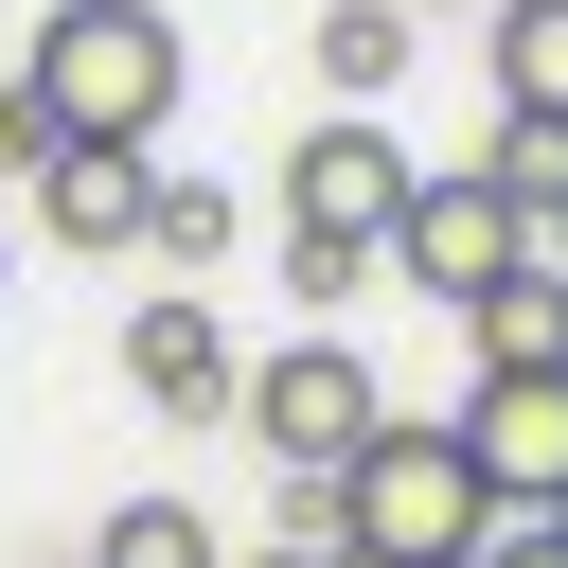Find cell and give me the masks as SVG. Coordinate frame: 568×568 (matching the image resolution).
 <instances>
[{"label": "cell", "mask_w": 568, "mask_h": 568, "mask_svg": "<svg viewBox=\"0 0 568 568\" xmlns=\"http://www.w3.org/2000/svg\"><path fill=\"white\" fill-rule=\"evenodd\" d=\"M462 355H479V373H497V355H568V266H550V248L497 266V284L462 302Z\"/></svg>", "instance_id": "30bf717a"}, {"label": "cell", "mask_w": 568, "mask_h": 568, "mask_svg": "<svg viewBox=\"0 0 568 568\" xmlns=\"http://www.w3.org/2000/svg\"><path fill=\"white\" fill-rule=\"evenodd\" d=\"M444 426L479 444L497 515H550V497H568V355H497V373H462Z\"/></svg>", "instance_id": "5b68a950"}, {"label": "cell", "mask_w": 568, "mask_h": 568, "mask_svg": "<svg viewBox=\"0 0 568 568\" xmlns=\"http://www.w3.org/2000/svg\"><path fill=\"white\" fill-rule=\"evenodd\" d=\"M550 532H568V497H550Z\"/></svg>", "instance_id": "ac0fdd59"}, {"label": "cell", "mask_w": 568, "mask_h": 568, "mask_svg": "<svg viewBox=\"0 0 568 568\" xmlns=\"http://www.w3.org/2000/svg\"><path fill=\"white\" fill-rule=\"evenodd\" d=\"M36 160H53V106H36L18 71H0V178H36Z\"/></svg>", "instance_id": "9a60e30c"}, {"label": "cell", "mask_w": 568, "mask_h": 568, "mask_svg": "<svg viewBox=\"0 0 568 568\" xmlns=\"http://www.w3.org/2000/svg\"><path fill=\"white\" fill-rule=\"evenodd\" d=\"M373 266H390L373 231H284V302H355Z\"/></svg>", "instance_id": "5bb4252c"}, {"label": "cell", "mask_w": 568, "mask_h": 568, "mask_svg": "<svg viewBox=\"0 0 568 568\" xmlns=\"http://www.w3.org/2000/svg\"><path fill=\"white\" fill-rule=\"evenodd\" d=\"M479 71H497V124H550L568 142V0H497Z\"/></svg>", "instance_id": "9c48e42d"}, {"label": "cell", "mask_w": 568, "mask_h": 568, "mask_svg": "<svg viewBox=\"0 0 568 568\" xmlns=\"http://www.w3.org/2000/svg\"><path fill=\"white\" fill-rule=\"evenodd\" d=\"M18 89L53 106V142H160L178 89H195V53H178L160 0H53L36 53H18Z\"/></svg>", "instance_id": "7a4b0ae2"}, {"label": "cell", "mask_w": 568, "mask_h": 568, "mask_svg": "<svg viewBox=\"0 0 568 568\" xmlns=\"http://www.w3.org/2000/svg\"><path fill=\"white\" fill-rule=\"evenodd\" d=\"M320 515H337L355 568H462V550L497 532V479H479V444H462L444 408H373V444L320 479Z\"/></svg>", "instance_id": "6da1fadb"}, {"label": "cell", "mask_w": 568, "mask_h": 568, "mask_svg": "<svg viewBox=\"0 0 568 568\" xmlns=\"http://www.w3.org/2000/svg\"><path fill=\"white\" fill-rule=\"evenodd\" d=\"M550 266H568V160H550Z\"/></svg>", "instance_id": "e0dca14e"}, {"label": "cell", "mask_w": 568, "mask_h": 568, "mask_svg": "<svg viewBox=\"0 0 568 568\" xmlns=\"http://www.w3.org/2000/svg\"><path fill=\"white\" fill-rule=\"evenodd\" d=\"M532 248H550V195H532L497 142H479V160H426V178H408V213H390V266H408L444 320H462L497 266H532Z\"/></svg>", "instance_id": "3957f363"}, {"label": "cell", "mask_w": 568, "mask_h": 568, "mask_svg": "<svg viewBox=\"0 0 568 568\" xmlns=\"http://www.w3.org/2000/svg\"><path fill=\"white\" fill-rule=\"evenodd\" d=\"M462 568H568V532H550V515H497V532H479Z\"/></svg>", "instance_id": "2e32d148"}, {"label": "cell", "mask_w": 568, "mask_h": 568, "mask_svg": "<svg viewBox=\"0 0 568 568\" xmlns=\"http://www.w3.org/2000/svg\"><path fill=\"white\" fill-rule=\"evenodd\" d=\"M408 142H390V106H320L302 142H284V231H373L390 248V213H408Z\"/></svg>", "instance_id": "8992f818"}, {"label": "cell", "mask_w": 568, "mask_h": 568, "mask_svg": "<svg viewBox=\"0 0 568 568\" xmlns=\"http://www.w3.org/2000/svg\"><path fill=\"white\" fill-rule=\"evenodd\" d=\"M142 248H160V266H231V195H213V178H160Z\"/></svg>", "instance_id": "4fadbf2b"}, {"label": "cell", "mask_w": 568, "mask_h": 568, "mask_svg": "<svg viewBox=\"0 0 568 568\" xmlns=\"http://www.w3.org/2000/svg\"><path fill=\"white\" fill-rule=\"evenodd\" d=\"M373 408H390V390H373L355 337H284V355H248V390H231V426H248L284 479H337V462L373 444Z\"/></svg>", "instance_id": "277c9868"}, {"label": "cell", "mask_w": 568, "mask_h": 568, "mask_svg": "<svg viewBox=\"0 0 568 568\" xmlns=\"http://www.w3.org/2000/svg\"><path fill=\"white\" fill-rule=\"evenodd\" d=\"M320 89H337V106H390V89H408V18H390V0H320Z\"/></svg>", "instance_id": "8fae6325"}, {"label": "cell", "mask_w": 568, "mask_h": 568, "mask_svg": "<svg viewBox=\"0 0 568 568\" xmlns=\"http://www.w3.org/2000/svg\"><path fill=\"white\" fill-rule=\"evenodd\" d=\"M89 568H231V550H213V515H195V497H124V515L89 532Z\"/></svg>", "instance_id": "7c38bea8"}, {"label": "cell", "mask_w": 568, "mask_h": 568, "mask_svg": "<svg viewBox=\"0 0 568 568\" xmlns=\"http://www.w3.org/2000/svg\"><path fill=\"white\" fill-rule=\"evenodd\" d=\"M142 213H160V142H53V160H36V231H53L71 266H124Z\"/></svg>", "instance_id": "52a82bcc"}, {"label": "cell", "mask_w": 568, "mask_h": 568, "mask_svg": "<svg viewBox=\"0 0 568 568\" xmlns=\"http://www.w3.org/2000/svg\"><path fill=\"white\" fill-rule=\"evenodd\" d=\"M124 390H142L160 426H213V408L248 390V355H231L213 302H124Z\"/></svg>", "instance_id": "ba28073f"}]
</instances>
